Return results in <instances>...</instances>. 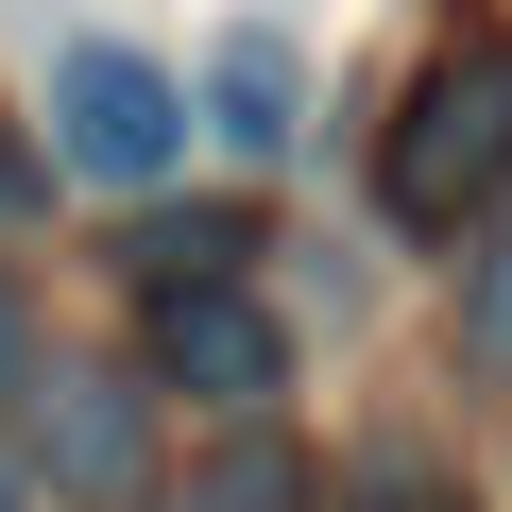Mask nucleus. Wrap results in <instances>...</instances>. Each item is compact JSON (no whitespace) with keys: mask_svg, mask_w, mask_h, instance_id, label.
Listing matches in <instances>:
<instances>
[{"mask_svg":"<svg viewBox=\"0 0 512 512\" xmlns=\"http://www.w3.org/2000/svg\"><path fill=\"white\" fill-rule=\"evenodd\" d=\"M359 512H461V495H444L427 444H376V461H359Z\"/></svg>","mask_w":512,"mask_h":512,"instance_id":"9","label":"nucleus"},{"mask_svg":"<svg viewBox=\"0 0 512 512\" xmlns=\"http://www.w3.org/2000/svg\"><path fill=\"white\" fill-rule=\"evenodd\" d=\"M154 325H137V376L154 393H188V410H274L291 393V325L256 308L239 274H188V291H137Z\"/></svg>","mask_w":512,"mask_h":512,"instance_id":"3","label":"nucleus"},{"mask_svg":"<svg viewBox=\"0 0 512 512\" xmlns=\"http://www.w3.org/2000/svg\"><path fill=\"white\" fill-rule=\"evenodd\" d=\"M137 291H188V274H239V256H256V205H154L137 239Z\"/></svg>","mask_w":512,"mask_h":512,"instance_id":"7","label":"nucleus"},{"mask_svg":"<svg viewBox=\"0 0 512 512\" xmlns=\"http://www.w3.org/2000/svg\"><path fill=\"white\" fill-rule=\"evenodd\" d=\"M188 120H205L222 154H291V137H308V69H291V35H222Z\"/></svg>","mask_w":512,"mask_h":512,"instance_id":"5","label":"nucleus"},{"mask_svg":"<svg viewBox=\"0 0 512 512\" xmlns=\"http://www.w3.org/2000/svg\"><path fill=\"white\" fill-rule=\"evenodd\" d=\"M18 410H35L18 461H35L52 495H137V461H154V376H120V359H35Z\"/></svg>","mask_w":512,"mask_h":512,"instance_id":"4","label":"nucleus"},{"mask_svg":"<svg viewBox=\"0 0 512 512\" xmlns=\"http://www.w3.org/2000/svg\"><path fill=\"white\" fill-rule=\"evenodd\" d=\"M52 154H69L86 188H171V171H188V86H171L154 52L86 35V52H52Z\"/></svg>","mask_w":512,"mask_h":512,"instance_id":"2","label":"nucleus"},{"mask_svg":"<svg viewBox=\"0 0 512 512\" xmlns=\"http://www.w3.org/2000/svg\"><path fill=\"white\" fill-rule=\"evenodd\" d=\"M495 188H512V35H444V52L410 69L393 137H376V205H393L410 239H461Z\"/></svg>","mask_w":512,"mask_h":512,"instance_id":"1","label":"nucleus"},{"mask_svg":"<svg viewBox=\"0 0 512 512\" xmlns=\"http://www.w3.org/2000/svg\"><path fill=\"white\" fill-rule=\"evenodd\" d=\"M18 376H35V308L0 291V410H18Z\"/></svg>","mask_w":512,"mask_h":512,"instance_id":"10","label":"nucleus"},{"mask_svg":"<svg viewBox=\"0 0 512 512\" xmlns=\"http://www.w3.org/2000/svg\"><path fill=\"white\" fill-rule=\"evenodd\" d=\"M171 512H325V478H308V444L274 410H222V461H188Z\"/></svg>","mask_w":512,"mask_h":512,"instance_id":"6","label":"nucleus"},{"mask_svg":"<svg viewBox=\"0 0 512 512\" xmlns=\"http://www.w3.org/2000/svg\"><path fill=\"white\" fill-rule=\"evenodd\" d=\"M0 512H35V461H18V444H0Z\"/></svg>","mask_w":512,"mask_h":512,"instance_id":"11","label":"nucleus"},{"mask_svg":"<svg viewBox=\"0 0 512 512\" xmlns=\"http://www.w3.org/2000/svg\"><path fill=\"white\" fill-rule=\"evenodd\" d=\"M461 359H478V376H512V188L461 222Z\"/></svg>","mask_w":512,"mask_h":512,"instance_id":"8","label":"nucleus"}]
</instances>
